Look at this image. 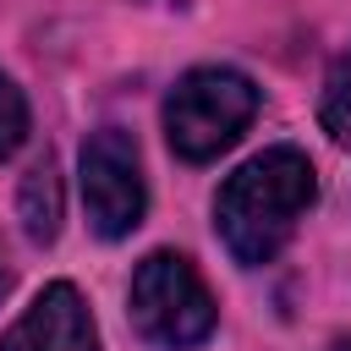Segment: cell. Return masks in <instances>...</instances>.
<instances>
[{
  "label": "cell",
  "instance_id": "obj_10",
  "mask_svg": "<svg viewBox=\"0 0 351 351\" xmlns=\"http://www.w3.org/2000/svg\"><path fill=\"white\" fill-rule=\"evenodd\" d=\"M329 351H351V340H335V346H329Z\"/></svg>",
  "mask_w": 351,
  "mask_h": 351
},
{
  "label": "cell",
  "instance_id": "obj_7",
  "mask_svg": "<svg viewBox=\"0 0 351 351\" xmlns=\"http://www.w3.org/2000/svg\"><path fill=\"white\" fill-rule=\"evenodd\" d=\"M318 126H324L335 143H351V44L335 55V66H329V77H324Z\"/></svg>",
  "mask_w": 351,
  "mask_h": 351
},
{
  "label": "cell",
  "instance_id": "obj_2",
  "mask_svg": "<svg viewBox=\"0 0 351 351\" xmlns=\"http://www.w3.org/2000/svg\"><path fill=\"white\" fill-rule=\"evenodd\" d=\"M258 115V82L236 66H192L165 99V137L176 159L208 165L219 159Z\"/></svg>",
  "mask_w": 351,
  "mask_h": 351
},
{
  "label": "cell",
  "instance_id": "obj_8",
  "mask_svg": "<svg viewBox=\"0 0 351 351\" xmlns=\"http://www.w3.org/2000/svg\"><path fill=\"white\" fill-rule=\"evenodd\" d=\"M27 137V99L11 77H0V159H11Z\"/></svg>",
  "mask_w": 351,
  "mask_h": 351
},
{
  "label": "cell",
  "instance_id": "obj_1",
  "mask_svg": "<svg viewBox=\"0 0 351 351\" xmlns=\"http://www.w3.org/2000/svg\"><path fill=\"white\" fill-rule=\"evenodd\" d=\"M313 197H318L313 159L302 148L280 143L225 176V186L214 192V230L241 269H258L291 241V230L313 208Z\"/></svg>",
  "mask_w": 351,
  "mask_h": 351
},
{
  "label": "cell",
  "instance_id": "obj_5",
  "mask_svg": "<svg viewBox=\"0 0 351 351\" xmlns=\"http://www.w3.org/2000/svg\"><path fill=\"white\" fill-rule=\"evenodd\" d=\"M0 351H99V324H93L82 291L66 285V280H55L0 335Z\"/></svg>",
  "mask_w": 351,
  "mask_h": 351
},
{
  "label": "cell",
  "instance_id": "obj_6",
  "mask_svg": "<svg viewBox=\"0 0 351 351\" xmlns=\"http://www.w3.org/2000/svg\"><path fill=\"white\" fill-rule=\"evenodd\" d=\"M22 230L27 241H55L60 236V176H55V154L44 148L33 159V170L22 176Z\"/></svg>",
  "mask_w": 351,
  "mask_h": 351
},
{
  "label": "cell",
  "instance_id": "obj_9",
  "mask_svg": "<svg viewBox=\"0 0 351 351\" xmlns=\"http://www.w3.org/2000/svg\"><path fill=\"white\" fill-rule=\"evenodd\" d=\"M11 291V263H5V247H0V296Z\"/></svg>",
  "mask_w": 351,
  "mask_h": 351
},
{
  "label": "cell",
  "instance_id": "obj_4",
  "mask_svg": "<svg viewBox=\"0 0 351 351\" xmlns=\"http://www.w3.org/2000/svg\"><path fill=\"white\" fill-rule=\"evenodd\" d=\"M77 176H82V208H88L93 236L121 241V236H132L143 225L148 181H143V154H137L132 132H121V126L88 132Z\"/></svg>",
  "mask_w": 351,
  "mask_h": 351
},
{
  "label": "cell",
  "instance_id": "obj_3",
  "mask_svg": "<svg viewBox=\"0 0 351 351\" xmlns=\"http://www.w3.org/2000/svg\"><path fill=\"white\" fill-rule=\"evenodd\" d=\"M126 307H132V324L148 346L159 351H192L214 335L219 324V307L203 285V274L192 269L186 252H148L137 269H132V291H126Z\"/></svg>",
  "mask_w": 351,
  "mask_h": 351
}]
</instances>
